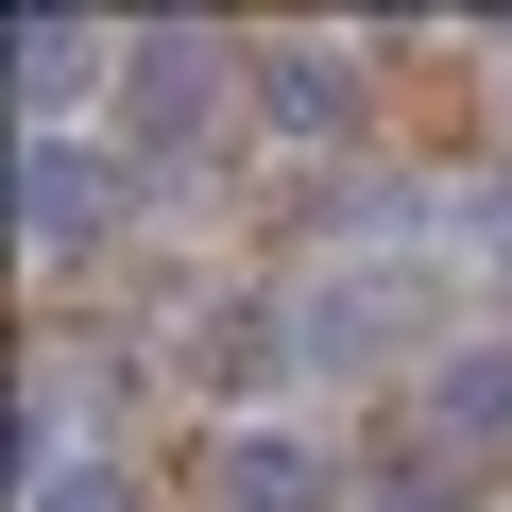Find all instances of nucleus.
<instances>
[{
	"instance_id": "obj_5",
	"label": "nucleus",
	"mask_w": 512,
	"mask_h": 512,
	"mask_svg": "<svg viewBox=\"0 0 512 512\" xmlns=\"http://www.w3.org/2000/svg\"><path fill=\"white\" fill-rule=\"evenodd\" d=\"M256 120H274V137H342L359 120V69L342 52H274V69H256Z\"/></svg>"
},
{
	"instance_id": "obj_3",
	"label": "nucleus",
	"mask_w": 512,
	"mask_h": 512,
	"mask_svg": "<svg viewBox=\"0 0 512 512\" xmlns=\"http://www.w3.org/2000/svg\"><path fill=\"white\" fill-rule=\"evenodd\" d=\"M120 188H137V171H103L86 137H35V171H18V222H35V256H86Z\"/></svg>"
},
{
	"instance_id": "obj_2",
	"label": "nucleus",
	"mask_w": 512,
	"mask_h": 512,
	"mask_svg": "<svg viewBox=\"0 0 512 512\" xmlns=\"http://www.w3.org/2000/svg\"><path fill=\"white\" fill-rule=\"evenodd\" d=\"M291 325H308V359H410L427 308H410V274H376V256H359V274H325Z\"/></svg>"
},
{
	"instance_id": "obj_9",
	"label": "nucleus",
	"mask_w": 512,
	"mask_h": 512,
	"mask_svg": "<svg viewBox=\"0 0 512 512\" xmlns=\"http://www.w3.org/2000/svg\"><path fill=\"white\" fill-rule=\"evenodd\" d=\"M35 512H120V461H86V444H69V461H35Z\"/></svg>"
},
{
	"instance_id": "obj_1",
	"label": "nucleus",
	"mask_w": 512,
	"mask_h": 512,
	"mask_svg": "<svg viewBox=\"0 0 512 512\" xmlns=\"http://www.w3.org/2000/svg\"><path fill=\"white\" fill-rule=\"evenodd\" d=\"M205 103H222V52H205V35H120V171H137V154L171 171V154L205 137Z\"/></svg>"
},
{
	"instance_id": "obj_4",
	"label": "nucleus",
	"mask_w": 512,
	"mask_h": 512,
	"mask_svg": "<svg viewBox=\"0 0 512 512\" xmlns=\"http://www.w3.org/2000/svg\"><path fill=\"white\" fill-rule=\"evenodd\" d=\"M222 512H325V444L308 427H239L222 444Z\"/></svg>"
},
{
	"instance_id": "obj_8",
	"label": "nucleus",
	"mask_w": 512,
	"mask_h": 512,
	"mask_svg": "<svg viewBox=\"0 0 512 512\" xmlns=\"http://www.w3.org/2000/svg\"><path fill=\"white\" fill-rule=\"evenodd\" d=\"M359 512H478V495H461V461H376Z\"/></svg>"
},
{
	"instance_id": "obj_10",
	"label": "nucleus",
	"mask_w": 512,
	"mask_h": 512,
	"mask_svg": "<svg viewBox=\"0 0 512 512\" xmlns=\"http://www.w3.org/2000/svg\"><path fill=\"white\" fill-rule=\"evenodd\" d=\"M478 239H495V256H512V171H495V205H478Z\"/></svg>"
},
{
	"instance_id": "obj_7",
	"label": "nucleus",
	"mask_w": 512,
	"mask_h": 512,
	"mask_svg": "<svg viewBox=\"0 0 512 512\" xmlns=\"http://www.w3.org/2000/svg\"><path fill=\"white\" fill-rule=\"evenodd\" d=\"M86 52H103L86 18H35V35H18V86H35V137H69V86H86Z\"/></svg>"
},
{
	"instance_id": "obj_6",
	"label": "nucleus",
	"mask_w": 512,
	"mask_h": 512,
	"mask_svg": "<svg viewBox=\"0 0 512 512\" xmlns=\"http://www.w3.org/2000/svg\"><path fill=\"white\" fill-rule=\"evenodd\" d=\"M427 427H461V444H512V342H461V359L427 376Z\"/></svg>"
}]
</instances>
